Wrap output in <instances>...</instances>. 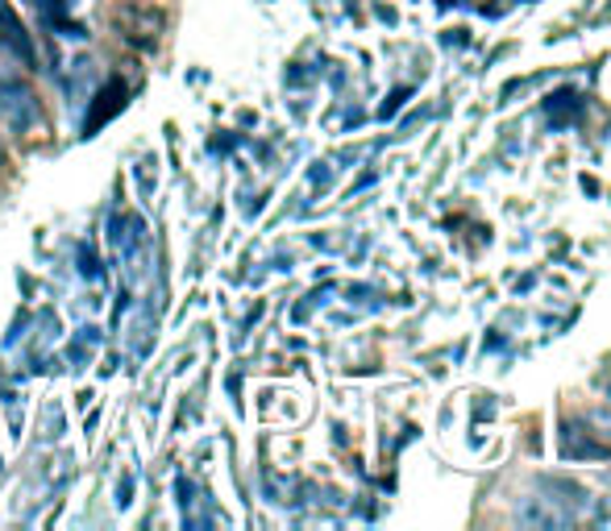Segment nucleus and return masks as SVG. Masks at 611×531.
<instances>
[{
	"label": "nucleus",
	"instance_id": "423d86ee",
	"mask_svg": "<svg viewBox=\"0 0 611 531\" xmlns=\"http://www.w3.org/2000/svg\"><path fill=\"white\" fill-rule=\"evenodd\" d=\"M0 166H4V142H0Z\"/></svg>",
	"mask_w": 611,
	"mask_h": 531
},
{
	"label": "nucleus",
	"instance_id": "f257e3e1",
	"mask_svg": "<svg viewBox=\"0 0 611 531\" xmlns=\"http://www.w3.org/2000/svg\"><path fill=\"white\" fill-rule=\"evenodd\" d=\"M0 121L9 133H34L42 124V105H37V91L30 88L25 75H0Z\"/></svg>",
	"mask_w": 611,
	"mask_h": 531
},
{
	"label": "nucleus",
	"instance_id": "39448f33",
	"mask_svg": "<svg viewBox=\"0 0 611 531\" xmlns=\"http://www.w3.org/2000/svg\"><path fill=\"white\" fill-rule=\"evenodd\" d=\"M129 490H133V478H121V490H117V495H121V507L129 502Z\"/></svg>",
	"mask_w": 611,
	"mask_h": 531
},
{
	"label": "nucleus",
	"instance_id": "20e7f679",
	"mask_svg": "<svg viewBox=\"0 0 611 531\" xmlns=\"http://www.w3.org/2000/svg\"><path fill=\"white\" fill-rule=\"evenodd\" d=\"M404 96H408V91H396V96H392V100L383 105V117H392V112H396V108L404 105Z\"/></svg>",
	"mask_w": 611,
	"mask_h": 531
},
{
	"label": "nucleus",
	"instance_id": "f03ea898",
	"mask_svg": "<svg viewBox=\"0 0 611 531\" xmlns=\"http://www.w3.org/2000/svg\"><path fill=\"white\" fill-rule=\"evenodd\" d=\"M126 105H129V84L121 79V75H108L105 88L92 96V108H88V117H84V138L100 133V124L112 121Z\"/></svg>",
	"mask_w": 611,
	"mask_h": 531
},
{
	"label": "nucleus",
	"instance_id": "7ed1b4c3",
	"mask_svg": "<svg viewBox=\"0 0 611 531\" xmlns=\"http://www.w3.org/2000/svg\"><path fill=\"white\" fill-rule=\"evenodd\" d=\"M0 42H4V51L18 58L25 72H37V51L30 34H25V25L18 21V13L9 9V4H0Z\"/></svg>",
	"mask_w": 611,
	"mask_h": 531
}]
</instances>
